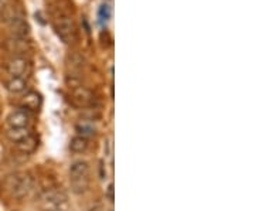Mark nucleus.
<instances>
[{
    "label": "nucleus",
    "instance_id": "f03ea898",
    "mask_svg": "<svg viewBox=\"0 0 255 211\" xmlns=\"http://www.w3.org/2000/svg\"><path fill=\"white\" fill-rule=\"evenodd\" d=\"M55 31L58 37L63 40L65 44H71L77 38V30H75V24H74L73 18L70 17L67 13L60 11L55 14L54 20H53Z\"/></svg>",
    "mask_w": 255,
    "mask_h": 211
},
{
    "label": "nucleus",
    "instance_id": "f3484780",
    "mask_svg": "<svg viewBox=\"0 0 255 211\" xmlns=\"http://www.w3.org/2000/svg\"><path fill=\"white\" fill-rule=\"evenodd\" d=\"M111 14H112V10H111L110 4H107V3L101 4L100 9H98V23H100L102 27H105L108 24Z\"/></svg>",
    "mask_w": 255,
    "mask_h": 211
},
{
    "label": "nucleus",
    "instance_id": "6e6552de",
    "mask_svg": "<svg viewBox=\"0 0 255 211\" xmlns=\"http://www.w3.org/2000/svg\"><path fill=\"white\" fill-rule=\"evenodd\" d=\"M28 122H30V115L24 109L13 110L7 116V123L10 125V128H26Z\"/></svg>",
    "mask_w": 255,
    "mask_h": 211
},
{
    "label": "nucleus",
    "instance_id": "f8f14e48",
    "mask_svg": "<svg viewBox=\"0 0 255 211\" xmlns=\"http://www.w3.org/2000/svg\"><path fill=\"white\" fill-rule=\"evenodd\" d=\"M0 17H1V20H4L6 23H10L14 18L24 17V14H23V11H21L20 7H16L11 3H9L6 7H3V9L0 10Z\"/></svg>",
    "mask_w": 255,
    "mask_h": 211
},
{
    "label": "nucleus",
    "instance_id": "9d476101",
    "mask_svg": "<svg viewBox=\"0 0 255 211\" xmlns=\"http://www.w3.org/2000/svg\"><path fill=\"white\" fill-rule=\"evenodd\" d=\"M41 102H43V100H41V95L38 92L28 91L21 100V106H23V109L36 112L41 108Z\"/></svg>",
    "mask_w": 255,
    "mask_h": 211
},
{
    "label": "nucleus",
    "instance_id": "ddd939ff",
    "mask_svg": "<svg viewBox=\"0 0 255 211\" xmlns=\"http://www.w3.org/2000/svg\"><path fill=\"white\" fill-rule=\"evenodd\" d=\"M6 90L10 94H20L26 90V80L21 77H11L6 83Z\"/></svg>",
    "mask_w": 255,
    "mask_h": 211
},
{
    "label": "nucleus",
    "instance_id": "39448f33",
    "mask_svg": "<svg viewBox=\"0 0 255 211\" xmlns=\"http://www.w3.org/2000/svg\"><path fill=\"white\" fill-rule=\"evenodd\" d=\"M67 194L64 193L60 189H51V190H46L43 196H41V202L44 203L48 207H61V204L67 203Z\"/></svg>",
    "mask_w": 255,
    "mask_h": 211
},
{
    "label": "nucleus",
    "instance_id": "6ab92c4d",
    "mask_svg": "<svg viewBox=\"0 0 255 211\" xmlns=\"http://www.w3.org/2000/svg\"><path fill=\"white\" fill-rule=\"evenodd\" d=\"M114 192H115L114 184L110 183L108 189H107V197H108V200H110V202H114V199H115V194H114Z\"/></svg>",
    "mask_w": 255,
    "mask_h": 211
},
{
    "label": "nucleus",
    "instance_id": "1a4fd4ad",
    "mask_svg": "<svg viewBox=\"0 0 255 211\" xmlns=\"http://www.w3.org/2000/svg\"><path fill=\"white\" fill-rule=\"evenodd\" d=\"M11 31L13 37H20V38H26L30 33V27H28L26 17H18L11 20L10 23H7Z\"/></svg>",
    "mask_w": 255,
    "mask_h": 211
},
{
    "label": "nucleus",
    "instance_id": "f257e3e1",
    "mask_svg": "<svg viewBox=\"0 0 255 211\" xmlns=\"http://www.w3.org/2000/svg\"><path fill=\"white\" fill-rule=\"evenodd\" d=\"M4 186L11 197L23 199L31 192L34 186V179L28 173H14L7 176V179L4 180Z\"/></svg>",
    "mask_w": 255,
    "mask_h": 211
},
{
    "label": "nucleus",
    "instance_id": "4468645a",
    "mask_svg": "<svg viewBox=\"0 0 255 211\" xmlns=\"http://www.w3.org/2000/svg\"><path fill=\"white\" fill-rule=\"evenodd\" d=\"M28 135H31V132L28 130V128H9L7 129V132H6V136L11 140V142H14V143H17L20 142L21 139L27 138Z\"/></svg>",
    "mask_w": 255,
    "mask_h": 211
},
{
    "label": "nucleus",
    "instance_id": "0eeeda50",
    "mask_svg": "<svg viewBox=\"0 0 255 211\" xmlns=\"http://www.w3.org/2000/svg\"><path fill=\"white\" fill-rule=\"evenodd\" d=\"M6 48L7 51L11 53V54H17V57H20V54L26 53L28 50V41L26 38H20V37H10L6 40Z\"/></svg>",
    "mask_w": 255,
    "mask_h": 211
},
{
    "label": "nucleus",
    "instance_id": "2eb2a0df",
    "mask_svg": "<svg viewBox=\"0 0 255 211\" xmlns=\"http://www.w3.org/2000/svg\"><path fill=\"white\" fill-rule=\"evenodd\" d=\"M75 130L78 133V136L88 139L95 135V128L92 125V122H87V120H81L80 123L75 125Z\"/></svg>",
    "mask_w": 255,
    "mask_h": 211
},
{
    "label": "nucleus",
    "instance_id": "423d86ee",
    "mask_svg": "<svg viewBox=\"0 0 255 211\" xmlns=\"http://www.w3.org/2000/svg\"><path fill=\"white\" fill-rule=\"evenodd\" d=\"M70 180H81L90 179V165L85 160H75L70 165L68 169Z\"/></svg>",
    "mask_w": 255,
    "mask_h": 211
},
{
    "label": "nucleus",
    "instance_id": "7ed1b4c3",
    "mask_svg": "<svg viewBox=\"0 0 255 211\" xmlns=\"http://www.w3.org/2000/svg\"><path fill=\"white\" fill-rule=\"evenodd\" d=\"M71 102L78 108H88L94 102V94L82 85L74 87L71 91Z\"/></svg>",
    "mask_w": 255,
    "mask_h": 211
},
{
    "label": "nucleus",
    "instance_id": "9b49d317",
    "mask_svg": "<svg viewBox=\"0 0 255 211\" xmlns=\"http://www.w3.org/2000/svg\"><path fill=\"white\" fill-rule=\"evenodd\" d=\"M37 146H38V140H37L36 136H33V135H28L27 138L21 139L20 142L16 143V147H17L21 153H24V155L33 153L37 149Z\"/></svg>",
    "mask_w": 255,
    "mask_h": 211
},
{
    "label": "nucleus",
    "instance_id": "aec40b11",
    "mask_svg": "<svg viewBox=\"0 0 255 211\" xmlns=\"http://www.w3.org/2000/svg\"><path fill=\"white\" fill-rule=\"evenodd\" d=\"M101 179H107V170H104V162H101Z\"/></svg>",
    "mask_w": 255,
    "mask_h": 211
},
{
    "label": "nucleus",
    "instance_id": "a211bd4d",
    "mask_svg": "<svg viewBox=\"0 0 255 211\" xmlns=\"http://www.w3.org/2000/svg\"><path fill=\"white\" fill-rule=\"evenodd\" d=\"M71 184V190L75 194H82L87 192L88 186H90V179H81V180H70Z\"/></svg>",
    "mask_w": 255,
    "mask_h": 211
},
{
    "label": "nucleus",
    "instance_id": "dca6fc26",
    "mask_svg": "<svg viewBox=\"0 0 255 211\" xmlns=\"http://www.w3.org/2000/svg\"><path fill=\"white\" fill-rule=\"evenodd\" d=\"M87 149H88V139L77 135L70 140V150L74 153H84Z\"/></svg>",
    "mask_w": 255,
    "mask_h": 211
},
{
    "label": "nucleus",
    "instance_id": "412c9836",
    "mask_svg": "<svg viewBox=\"0 0 255 211\" xmlns=\"http://www.w3.org/2000/svg\"><path fill=\"white\" fill-rule=\"evenodd\" d=\"M44 211H65V210H64V209H61V207L58 206V207H47Z\"/></svg>",
    "mask_w": 255,
    "mask_h": 211
},
{
    "label": "nucleus",
    "instance_id": "4be33fe9",
    "mask_svg": "<svg viewBox=\"0 0 255 211\" xmlns=\"http://www.w3.org/2000/svg\"><path fill=\"white\" fill-rule=\"evenodd\" d=\"M9 3H10V0H0V10L3 9V7H6Z\"/></svg>",
    "mask_w": 255,
    "mask_h": 211
},
{
    "label": "nucleus",
    "instance_id": "20e7f679",
    "mask_svg": "<svg viewBox=\"0 0 255 211\" xmlns=\"http://www.w3.org/2000/svg\"><path fill=\"white\" fill-rule=\"evenodd\" d=\"M6 70H7V73L11 75V77H24L26 74H28L30 71V63H28L27 58H24V57H13L11 60L7 61V64H6Z\"/></svg>",
    "mask_w": 255,
    "mask_h": 211
}]
</instances>
